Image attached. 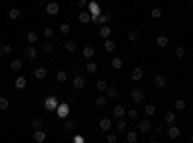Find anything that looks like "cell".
I'll return each mask as SVG.
<instances>
[{
    "instance_id": "obj_48",
    "label": "cell",
    "mask_w": 193,
    "mask_h": 143,
    "mask_svg": "<svg viewBox=\"0 0 193 143\" xmlns=\"http://www.w3.org/2000/svg\"><path fill=\"white\" fill-rule=\"evenodd\" d=\"M2 50H4V54H10L12 52V45H2Z\"/></svg>"
},
{
    "instance_id": "obj_14",
    "label": "cell",
    "mask_w": 193,
    "mask_h": 143,
    "mask_svg": "<svg viewBox=\"0 0 193 143\" xmlns=\"http://www.w3.org/2000/svg\"><path fill=\"white\" fill-rule=\"evenodd\" d=\"M14 85H16V89H25V87H27V79L23 78V75H19V78L14 81Z\"/></svg>"
},
{
    "instance_id": "obj_6",
    "label": "cell",
    "mask_w": 193,
    "mask_h": 143,
    "mask_svg": "<svg viewBox=\"0 0 193 143\" xmlns=\"http://www.w3.org/2000/svg\"><path fill=\"white\" fill-rule=\"evenodd\" d=\"M44 10H47V14H48V16H56V14L60 12V6L56 4V2H48Z\"/></svg>"
},
{
    "instance_id": "obj_52",
    "label": "cell",
    "mask_w": 193,
    "mask_h": 143,
    "mask_svg": "<svg viewBox=\"0 0 193 143\" xmlns=\"http://www.w3.org/2000/svg\"><path fill=\"white\" fill-rule=\"evenodd\" d=\"M191 143H193V134H191Z\"/></svg>"
},
{
    "instance_id": "obj_43",
    "label": "cell",
    "mask_w": 193,
    "mask_h": 143,
    "mask_svg": "<svg viewBox=\"0 0 193 143\" xmlns=\"http://www.w3.org/2000/svg\"><path fill=\"white\" fill-rule=\"evenodd\" d=\"M74 128H75V124L72 122V120H66V124H64V130H66V131H72Z\"/></svg>"
},
{
    "instance_id": "obj_9",
    "label": "cell",
    "mask_w": 193,
    "mask_h": 143,
    "mask_svg": "<svg viewBox=\"0 0 193 143\" xmlns=\"http://www.w3.org/2000/svg\"><path fill=\"white\" fill-rule=\"evenodd\" d=\"M130 99H131L133 103H141L145 97H143V91H141V89H133V91H131V95H130Z\"/></svg>"
},
{
    "instance_id": "obj_19",
    "label": "cell",
    "mask_w": 193,
    "mask_h": 143,
    "mask_svg": "<svg viewBox=\"0 0 193 143\" xmlns=\"http://www.w3.org/2000/svg\"><path fill=\"white\" fill-rule=\"evenodd\" d=\"M143 78V68H133V72H131V79L133 81H139Z\"/></svg>"
},
{
    "instance_id": "obj_38",
    "label": "cell",
    "mask_w": 193,
    "mask_h": 143,
    "mask_svg": "<svg viewBox=\"0 0 193 143\" xmlns=\"http://www.w3.org/2000/svg\"><path fill=\"white\" fill-rule=\"evenodd\" d=\"M151 16H153L155 19H158V18L162 16V10H160V8H153V10H151Z\"/></svg>"
},
{
    "instance_id": "obj_37",
    "label": "cell",
    "mask_w": 193,
    "mask_h": 143,
    "mask_svg": "<svg viewBox=\"0 0 193 143\" xmlns=\"http://www.w3.org/2000/svg\"><path fill=\"white\" fill-rule=\"evenodd\" d=\"M85 70H87L89 74H95V72H97V64H95V62H89V64L85 66Z\"/></svg>"
},
{
    "instance_id": "obj_36",
    "label": "cell",
    "mask_w": 193,
    "mask_h": 143,
    "mask_svg": "<svg viewBox=\"0 0 193 143\" xmlns=\"http://www.w3.org/2000/svg\"><path fill=\"white\" fill-rule=\"evenodd\" d=\"M8 16H10V19H18V18H19V10H18V8H12V10L8 12Z\"/></svg>"
},
{
    "instance_id": "obj_27",
    "label": "cell",
    "mask_w": 193,
    "mask_h": 143,
    "mask_svg": "<svg viewBox=\"0 0 193 143\" xmlns=\"http://www.w3.org/2000/svg\"><path fill=\"white\" fill-rule=\"evenodd\" d=\"M174 108H176V110H184V108H185V101H184V99H176V101H174Z\"/></svg>"
},
{
    "instance_id": "obj_7",
    "label": "cell",
    "mask_w": 193,
    "mask_h": 143,
    "mask_svg": "<svg viewBox=\"0 0 193 143\" xmlns=\"http://www.w3.org/2000/svg\"><path fill=\"white\" fill-rule=\"evenodd\" d=\"M79 21H81V23H91V21H93V16L89 14V10H81V12H79Z\"/></svg>"
},
{
    "instance_id": "obj_23",
    "label": "cell",
    "mask_w": 193,
    "mask_h": 143,
    "mask_svg": "<svg viewBox=\"0 0 193 143\" xmlns=\"http://www.w3.org/2000/svg\"><path fill=\"white\" fill-rule=\"evenodd\" d=\"M110 33H112V29H110L108 25H103V29L99 31V37H104V39H108V37H110Z\"/></svg>"
},
{
    "instance_id": "obj_49",
    "label": "cell",
    "mask_w": 193,
    "mask_h": 143,
    "mask_svg": "<svg viewBox=\"0 0 193 143\" xmlns=\"http://www.w3.org/2000/svg\"><path fill=\"white\" fill-rule=\"evenodd\" d=\"M43 49L47 50V52H52V45H50V43H44V45H43Z\"/></svg>"
},
{
    "instance_id": "obj_45",
    "label": "cell",
    "mask_w": 193,
    "mask_h": 143,
    "mask_svg": "<svg viewBox=\"0 0 193 143\" xmlns=\"http://www.w3.org/2000/svg\"><path fill=\"white\" fill-rule=\"evenodd\" d=\"M52 35H54V29H52V27H47V29H44V37H48V39H50Z\"/></svg>"
},
{
    "instance_id": "obj_2",
    "label": "cell",
    "mask_w": 193,
    "mask_h": 143,
    "mask_svg": "<svg viewBox=\"0 0 193 143\" xmlns=\"http://www.w3.org/2000/svg\"><path fill=\"white\" fill-rule=\"evenodd\" d=\"M60 103L56 101L54 97H47L44 99V108H47V110H56V106H58Z\"/></svg>"
},
{
    "instance_id": "obj_29",
    "label": "cell",
    "mask_w": 193,
    "mask_h": 143,
    "mask_svg": "<svg viewBox=\"0 0 193 143\" xmlns=\"http://www.w3.org/2000/svg\"><path fill=\"white\" fill-rule=\"evenodd\" d=\"M77 45H75V41H66V52H75Z\"/></svg>"
},
{
    "instance_id": "obj_42",
    "label": "cell",
    "mask_w": 193,
    "mask_h": 143,
    "mask_svg": "<svg viewBox=\"0 0 193 143\" xmlns=\"http://www.w3.org/2000/svg\"><path fill=\"white\" fill-rule=\"evenodd\" d=\"M145 114H147V116H153V114H155V105H147V106H145Z\"/></svg>"
},
{
    "instance_id": "obj_35",
    "label": "cell",
    "mask_w": 193,
    "mask_h": 143,
    "mask_svg": "<svg viewBox=\"0 0 193 143\" xmlns=\"http://www.w3.org/2000/svg\"><path fill=\"white\" fill-rule=\"evenodd\" d=\"M8 106H10V101L6 97H0V110H6Z\"/></svg>"
},
{
    "instance_id": "obj_16",
    "label": "cell",
    "mask_w": 193,
    "mask_h": 143,
    "mask_svg": "<svg viewBox=\"0 0 193 143\" xmlns=\"http://www.w3.org/2000/svg\"><path fill=\"white\" fill-rule=\"evenodd\" d=\"M104 93H106V97H108V99H116V97H118V89H116L114 85H108Z\"/></svg>"
},
{
    "instance_id": "obj_3",
    "label": "cell",
    "mask_w": 193,
    "mask_h": 143,
    "mask_svg": "<svg viewBox=\"0 0 193 143\" xmlns=\"http://www.w3.org/2000/svg\"><path fill=\"white\" fill-rule=\"evenodd\" d=\"M180 134H181V130H180L176 124H170V128H168V137H170V139H178Z\"/></svg>"
},
{
    "instance_id": "obj_24",
    "label": "cell",
    "mask_w": 193,
    "mask_h": 143,
    "mask_svg": "<svg viewBox=\"0 0 193 143\" xmlns=\"http://www.w3.org/2000/svg\"><path fill=\"white\" fill-rule=\"evenodd\" d=\"M176 116H178V114H174V110H170V112L164 114V120H166L168 124H174V122H176Z\"/></svg>"
},
{
    "instance_id": "obj_21",
    "label": "cell",
    "mask_w": 193,
    "mask_h": 143,
    "mask_svg": "<svg viewBox=\"0 0 193 143\" xmlns=\"http://www.w3.org/2000/svg\"><path fill=\"white\" fill-rule=\"evenodd\" d=\"M112 114H114L116 118H122L124 114H126V108H124L122 105H116V106H114V110H112Z\"/></svg>"
},
{
    "instance_id": "obj_12",
    "label": "cell",
    "mask_w": 193,
    "mask_h": 143,
    "mask_svg": "<svg viewBox=\"0 0 193 143\" xmlns=\"http://www.w3.org/2000/svg\"><path fill=\"white\" fill-rule=\"evenodd\" d=\"M72 85H74V89H75V91H81L83 87H85V78H81V75H77V78L74 79V83H72Z\"/></svg>"
},
{
    "instance_id": "obj_44",
    "label": "cell",
    "mask_w": 193,
    "mask_h": 143,
    "mask_svg": "<svg viewBox=\"0 0 193 143\" xmlns=\"http://www.w3.org/2000/svg\"><path fill=\"white\" fill-rule=\"evenodd\" d=\"M126 126H128V124H126V122H124V120L120 118V120H118V124H116V130H120V131H124V130H126Z\"/></svg>"
},
{
    "instance_id": "obj_17",
    "label": "cell",
    "mask_w": 193,
    "mask_h": 143,
    "mask_svg": "<svg viewBox=\"0 0 193 143\" xmlns=\"http://www.w3.org/2000/svg\"><path fill=\"white\" fill-rule=\"evenodd\" d=\"M108 19H110V14H100V16L93 18V21H97V23H100V25H106Z\"/></svg>"
},
{
    "instance_id": "obj_46",
    "label": "cell",
    "mask_w": 193,
    "mask_h": 143,
    "mask_svg": "<svg viewBox=\"0 0 193 143\" xmlns=\"http://www.w3.org/2000/svg\"><path fill=\"white\" fill-rule=\"evenodd\" d=\"M137 114H139V112L135 110V108H130V110H128V116H130V118H137Z\"/></svg>"
},
{
    "instance_id": "obj_4",
    "label": "cell",
    "mask_w": 193,
    "mask_h": 143,
    "mask_svg": "<svg viewBox=\"0 0 193 143\" xmlns=\"http://www.w3.org/2000/svg\"><path fill=\"white\" fill-rule=\"evenodd\" d=\"M33 139H35L37 143H44V141H47V131H44L43 128H41V130H35V134H33Z\"/></svg>"
},
{
    "instance_id": "obj_26",
    "label": "cell",
    "mask_w": 193,
    "mask_h": 143,
    "mask_svg": "<svg viewBox=\"0 0 193 143\" xmlns=\"http://www.w3.org/2000/svg\"><path fill=\"white\" fill-rule=\"evenodd\" d=\"M126 141L128 143H135V141H137V131H128V134H126Z\"/></svg>"
},
{
    "instance_id": "obj_33",
    "label": "cell",
    "mask_w": 193,
    "mask_h": 143,
    "mask_svg": "<svg viewBox=\"0 0 193 143\" xmlns=\"http://www.w3.org/2000/svg\"><path fill=\"white\" fill-rule=\"evenodd\" d=\"M56 79H58L60 83H64V81L68 79V74H66V70H60L58 74H56Z\"/></svg>"
},
{
    "instance_id": "obj_41",
    "label": "cell",
    "mask_w": 193,
    "mask_h": 143,
    "mask_svg": "<svg viewBox=\"0 0 193 143\" xmlns=\"http://www.w3.org/2000/svg\"><path fill=\"white\" fill-rule=\"evenodd\" d=\"M174 52H176V56H178V58H184V56H185L184 47H176V50H174Z\"/></svg>"
},
{
    "instance_id": "obj_10",
    "label": "cell",
    "mask_w": 193,
    "mask_h": 143,
    "mask_svg": "<svg viewBox=\"0 0 193 143\" xmlns=\"http://www.w3.org/2000/svg\"><path fill=\"white\" fill-rule=\"evenodd\" d=\"M99 128L103 130V131H108V130H112V120H110V118H100Z\"/></svg>"
},
{
    "instance_id": "obj_31",
    "label": "cell",
    "mask_w": 193,
    "mask_h": 143,
    "mask_svg": "<svg viewBox=\"0 0 193 143\" xmlns=\"http://www.w3.org/2000/svg\"><path fill=\"white\" fill-rule=\"evenodd\" d=\"M112 68H114V70H122V58H118V56L112 58Z\"/></svg>"
},
{
    "instance_id": "obj_15",
    "label": "cell",
    "mask_w": 193,
    "mask_h": 143,
    "mask_svg": "<svg viewBox=\"0 0 193 143\" xmlns=\"http://www.w3.org/2000/svg\"><path fill=\"white\" fill-rule=\"evenodd\" d=\"M83 56H85L87 60H91V58H93V56H95V49H93V47H91V45H87V47H83Z\"/></svg>"
},
{
    "instance_id": "obj_47",
    "label": "cell",
    "mask_w": 193,
    "mask_h": 143,
    "mask_svg": "<svg viewBox=\"0 0 193 143\" xmlns=\"http://www.w3.org/2000/svg\"><path fill=\"white\" fill-rule=\"evenodd\" d=\"M106 139H108V143H116V139H118V137H116V134H108V137H106Z\"/></svg>"
},
{
    "instance_id": "obj_25",
    "label": "cell",
    "mask_w": 193,
    "mask_h": 143,
    "mask_svg": "<svg viewBox=\"0 0 193 143\" xmlns=\"http://www.w3.org/2000/svg\"><path fill=\"white\" fill-rule=\"evenodd\" d=\"M156 45L160 47V49L168 47V37H164V35H160V37H156Z\"/></svg>"
},
{
    "instance_id": "obj_1",
    "label": "cell",
    "mask_w": 193,
    "mask_h": 143,
    "mask_svg": "<svg viewBox=\"0 0 193 143\" xmlns=\"http://www.w3.org/2000/svg\"><path fill=\"white\" fill-rule=\"evenodd\" d=\"M56 116H58V118H62V120H66L68 118V114H70V105H68V103H60L58 106H56Z\"/></svg>"
},
{
    "instance_id": "obj_18",
    "label": "cell",
    "mask_w": 193,
    "mask_h": 143,
    "mask_svg": "<svg viewBox=\"0 0 193 143\" xmlns=\"http://www.w3.org/2000/svg\"><path fill=\"white\" fill-rule=\"evenodd\" d=\"M106 103H108V97H106V95H99V97L95 99V105H97L99 108H103Z\"/></svg>"
},
{
    "instance_id": "obj_30",
    "label": "cell",
    "mask_w": 193,
    "mask_h": 143,
    "mask_svg": "<svg viewBox=\"0 0 193 143\" xmlns=\"http://www.w3.org/2000/svg\"><path fill=\"white\" fill-rule=\"evenodd\" d=\"M27 43H29V45H35V43H37V33L35 31H29L27 33Z\"/></svg>"
},
{
    "instance_id": "obj_11",
    "label": "cell",
    "mask_w": 193,
    "mask_h": 143,
    "mask_svg": "<svg viewBox=\"0 0 193 143\" xmlns=\"http://www.w3.org/2000/svg\"><path fill=\"white\" fill-rule=\"evenodd\" d=\"M155 85L158 87V89H164V87H166V75L164 74H158L156 78H155Z\"/></svg>"
},
{
    "instance_id": "obj_50",
    "label": "cell",
    "mask_w": 193,
    "mask_h": 143,
    "mask_svg": "<svg viewBox=\"0 0 193 143\" xmlns=\"http://www.w3.org/2000/svg\"><path fill=\"white\" fill-rule=\"evenodd\" d=\"M77 4H79V6H87L89 2H87V0H77Z\"/></svg>"
},
{
    "instance_id": "obj_28",
    "label": "cell",
    "mask_w": 193,
    "mask_h": 143,
    "mask_svg": "<svg viewBox=\"0 0 193 143\" xmlns=\"http://www.w3.org/2000/svg\"><path fill=\"white\" fill-rule=\"evenodd\" d=\"M106 87H108V83H106L104 79H99V81H97V91L104 93V91H106Z\"/></svg>"
},
{
    "instance_id": "obj_32",
    "label": "cell",
    "mask_w": 193,
    "mask_h": 143,
    "mask_svg": "<svg viewBox=\"0 0 193 143\" xmlns=\"http://www.w3.org/2000/svg\"><path fill=\"white\" fill-rule=\"evenodd\" d=\"M31 128H33V130H41V128H43V118H35V120L31 122Z\"/></svg>"
},
{
    "instance_id": "obj_13",
    "label": "cell",
    "mask_w": 193,
    "mask_h": 143,
    "mask_svg": "<svg viewBox=\"0 0 193 143\" xmlns=\"http://www.w3.org/2000/svg\"><path fill=\"white\" fill-rule=\"evenodd\" d=\"M137 130L141 131V134H147V131H151V122H149V120H141V122L137 124Z\"/></svg>"
},
{
    "instance_id": "obj_40",
    "label": "cell",
    "mask_w": 193,
    "mask_h": 143,
    "mask_svg": "<svg viewBox=\"0 0 193 143\" xmlns=\"http://www.w3.org/2000/svg\"><path fill=\"white\" fill-rule=\"evenodd\" d=\"M70 29H72V27L68 25V23H62V25H60V33H62V35H70Z\"/></svg>"
},
{
    "instance_id": "obj_51",
    "label": "cell",
    "mask_w": 193,
    "mask_h": 143,
    "mask_svg": "<svg viewBox=\"0 0 193 143\" xmlns=\"http://www.w3.org/2000/svg\"><path fill=\"white\" fill-rule=\"evenodd\" d=\"M2 56H6V54H4V50H2V45H0V58H2Z\"/></svg>"
},
{
    "instance_id": "obj_22",
    "label": "cell",
    "mask_w": 193,
    "mask_h": 143,
    "mask_svg": "<svg viewBox=\"0 0 193 143\" xmlns=\"http://www.w3.org/2000/svg\"><path fill=\"white\" fill-rule=\"evenodd\" d=\"M47 74H48L47 68H37V70H35V78H37V79H44V78H47Z\"/></svg>"
},
{
    "instance_id": "obj_5",
    "label": "cell",
    "mask_w": 193,
    "mask_h": 143,
    "mask_svg": "<svg viewBox=\"0 0 193 143\" xmlns=\"http://www.w3.org/2000/svg\"><path fill=\"white\" fill-rule=\"evenodd\" d=\"M87 10H89V14L93 16V18L100 16V6H99L97 2H89V4H87Z\"/></svg>"
},
{
    "instance_id": "obj_8",
    "label": "cell",
    "mask_w": 193,
    "mask_h": 143,
    "mask_svg": "<svg viewBox=\"0 0 193 143\" xmlns=\"http://www.w3.org/2000/svg\"><path fill=\"white\" fill-rule=\"evenodd\" d=\"M25 56H27L29 60H35V58L39 56V52H37V49L33 47V45H29V47H25Z\"/></svg>"
},
{
    "instance_id": "obj_53",
    "label": "cell",
    "mask_w": 193,
    "mask_h": 143,
    "mask_svg": "<svg viewBox=\"0 0 193 143\" xmlns=\"http://www.w3.org/2000/svg\"><path fill=\"white\" fill-rule=\"evenodd\" d=\"M191 6H193V0H191Z\"/></svg>"
},
{
    "instance_id": "obj_34",
    "label": "cell",
    "mask_w": 193,
    "mask_h": 143,
    "mask_svg": "<svg viewBox=\"0 0 193 143\" xmlns=\"http://www.w3.org/2000/svg\"><path fill=\"white\" fill-rule=\"evenodd\" d=\"M10 70L19 72V70H21V62H19V60H12V64H10Z\"/></svg>"
},
{
    "instance_id": "obj_39",
    "label": "cell",
    "mask_w": 193,
    "mask_h": 143,
    "mask_svg": "<svg viewBox=\"0 0 193 143\" xmlns=\"http://www.w3.org/2000/svg\"><path fill=\"white\" fill-rule=\"evenodd\" d=\"M128 39H130L131 43H135V41L139 39V33H137V31H130V33H128Z\"/></svg>"
},
{
    "instance_id": "obj_20",
    "label": "cell",
    "mask_w": 193,
    "mask_h": 143,
    "mask_svg": "<svg viewBox=\"0 0 193 143\" xmlns=\"http://www.w3.org/2000/svg\"><path fill=\"white\" fill-rule=\"evenodd\" d=\"M104 50L106 52H114L116 50V43L110 41V39H104Z\"/></svg>"
}]
</instances>
